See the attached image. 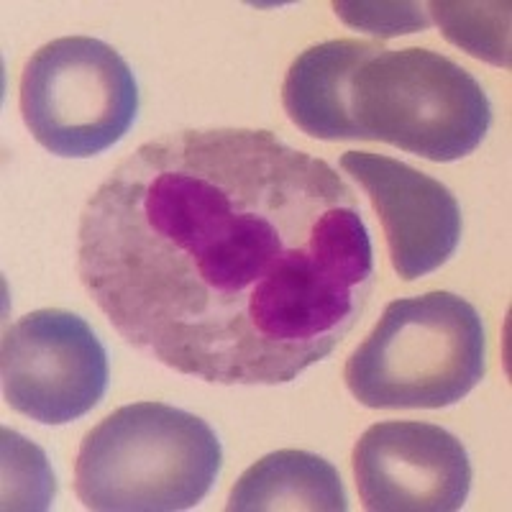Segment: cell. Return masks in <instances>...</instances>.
<instances>
[{"mask_svg":"<svg viewBox=\"0 0 512 512\" xmlns=\"http://www.w3.org/2000/svg\"><path fill=\"white\" fill-rule=\"evenodd\" d=\"M77 236L80 280L113 328L205 382H292L374 290L354 190L264 128L146 141L93 192Z\"/></svg>","mask_w":512,"mask_h":512,"instance_id":"cell-1","label":"cell"},{"mask_svg":"<svg viewBox=\"0 0 512 512\" xmlns=\"http://www.w3.org/2000/svg\"><path fill=\"white\" fill-rule=\"evenodd\" d=\"M297 128L323 141H384L428 162L482 144L492 105L472 72L431 49L331 39L305 49L282 85Z\"/></svg>","mask_w":512,"mask_h":512,"instance_id":"cell-2","label":"cell"},{"mask_svg":"<svg viewBox=\"0 0 512 512\" xmlns=\"http://www.w3.org/2000/svg\"><path fill=\"white\" fill-rule=\"evenodd\" d=\"M223 464L216 431L164 402H134L100 420L75 461L88 510L175 512L205 500Z\"/></svg>","mask_w":512,"mask_h":512,"instance_id":"cell-3","label":"cell"},{"mask_svg":"<svg viewBox=\"0 0 512 512\" xmlns=\"http://www.w3.org/2000/svg\"><path fill=\"white\" fill-rule=\"evenodd\" d=\"M487 372V331L454 292L402 297L384 308L346 361V387L372 410H441L464 400Z\"/></svg>","mask_w":512,"mask_h":512,"instance_id":"cell-4","label":"cell"},{"mask_svg":"<svg viewBox=\"0 0 512 512\" xmlns=\"http://www.w3.org/2000/svg\"><path fill=\"white\" fill-rule=\"evenodd\" d=\"M21 113L47 152L88 159L108 152L134 126L139 85L111 44L93 36H62L26 62Z\"/></svg>","mask_w":512,"mask_h":512,"instance_id":"cell-5","label":"cell"},{"mask_svg":"<svg viewBox=\"0 0 512 512\" xmlns=\"http://www.w3.org/2000/svg\"><path fill=\"white\" fill-rule=\"evenodd\" d=\"M3 395L16 413L47 425L88 415L108 390V354L85 318L34 310L3 336Z\"/></svg>","mask_w":512,"mask_h":512,"instance_id":"cell-6","label":"cell"},{"mask_svg":"<svg viewBox=\"0 0 512 512\" xmlns=\"http://www.w3.org/2000/svg\"><path fill=\"white\" fill-rule=\"evenodd\" d=\"M354 477L372 512H454L472 489V461L441 425L387 420L356 441Z\"/></svg>","mask_w":512,"mask_h":512,"instance_id":"cell-7","label":"cell"},{"mask_svg":"<svg viewBox=\"0 0 512 512\" xmlns=\"http://www.w3.org/2000/svg\"><path fill=\"white\" fill-rule=\"evenodd\" d=\"M341 169L354 177L382 218L392 267L405 282L436 272L461 241L459 200L420 169L372 152H346Z\"/></svg>","mask_w":512,"mask_h":512,"instance_id":"cell-8","label":"cell"},{"mask_svg":"<svg viewBox=\"0 0 512 512\" xmlns=\"http://www.w3.org/2000/svg\"><path fill=\"white\" fill-rule=\"evenodd\" d=\"M226 507L231 512H346L349 497L331 461L310 451L282 448L241 474Z\"/></svg>","mask_w":512,"mask_h":512,"instance_id":"cell-9","label":"cell"},{"mask_svg":"<svg viewBox=\"0 0 512 512\" xmlns=\"http://www.w3.org/2000/svg\"><path fill=\"white\" fill-rule=\"evenodd\" d=\"M431 8L456 47L492 64H510V3H431Z\"/></svg>","mask_w":512,"mask_h":512,"instance_id":"cell-10","label":"cell"},{"mask_svg":"<svg viewBox=\"0 0 512 512\" xmlns=\"http://www.w3.org/2000/svg\"><path fill=\"white\" fill-rule=\"evenodd\" d=\"M336 13L346 24L359 31H369L374 36L390 39V36L415 34L431 26V18L425 16L418 3H333Z\"/></svg>","mask_w":512,"mask_h":512,"instance_id":"cell-11","label":"cell"}]
</instances>
